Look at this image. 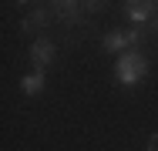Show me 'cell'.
Masks as SVG:
<instances>
[{
  "label": "cell",
  "mask_w": 158,
  "mask_h": 151,
  "mask_svg": "<svg viewBox=\"0 0 158 151\" xmlns=\"http://www.w3.org/2000/svg\"><path fill=\"white\" fill-rule=\"evenodd\" d=\"M148 77V57L138 51V47H131L125 54H118V64H114V81L121 84V88H138L141 81Z\"/></svg>",
  "instance_id": "6da1fadb"
},
{
  "label": "cell",
  "mask_w": 158,
  "mask_h": 151,
  "mask_svg": "<svg viewBox=\"0 0 158 151\" xmlns=\"http://www.w3.org/2000/svg\"><path fill=\"white\" fill-rule=\"evenodd\" d=\"M54 10V20L64 27V34H84L88 30V17H84V0H47Z\"/></svg>",
  "instance_id": "7a4b0ae2"
},
{
  "label": "cell",
  "mask_w": 158,
  "mask_h": 151,
  "mask_svg": "<svg viewBox=\"0 0 158 151\" xmlns=\"http://www.w3.org/2000/svg\"><path fill=\"white\" fill-rule=\"evenodd\" d=\"M51 24H54L51 3H47V0H37V3L31 7V14L17 20V34H20V37H40V34H47Z\"/></svg>",
  "instance_id": "3957f363"
},
{
  "label": "cell",
  "mask_w": 158,
  "mask_h": 151,
  "mask_svg": "<svg viewBox=\"0 0 158 151\" xmlns=\"http://www.w3.org/2000/svg\"><path fill=\"white\" fill-rule=\"evenodd\" d=\"M57 47H61V40H54V37H47V34L34 37V44L27 47L31 67H34V71H44V74H47V67L57 60Z\"/></svg>",
  "instance_id": "277c9868"
},
{
  "label": "cell",
  "mask_w": 158,
  "mask_h": 151,
  "mask_svg": "<svg viewBox=\"0 0 158 151\" xmlns=\"http://www.w3.org/2000/svg\"><path fill=\"white\" fill-rule=\"evenodd\" d=\"M101 51H104V54H125V51H131L128 30H108V34L101 37Z\"/></svg>",
  "instance_id": "5b68a950"
},
{
  "label": "cell",
  "mask_w": 158,
  "mask_h": 151,
  "mask_svg": "<svg viewBox=\"0 0 158 151\" xmlns=\"http://www.w3.org/2000/svg\"><path fill=\"white\" fill-rule=\"evenodd\" d=\"M44 88H47V74H44V71H31V74L20 77V91H24L27 97H37Z\"/></svg>",
  "instance_id": "8992f818"
},
{
  "label": "cell",
  "mask_w": 158,
  "mask_h": 151,
  "mask_svg": "<svg viewBox=\"0 0 158 151\" xmlns=\"http://www.w3.org/2000/svg\"><path fill=\"white\" fill-rule=\"evenodd\" d=\"M125 30H128V44H131V47H138V44L145 40V34H148L145 27H135V24H128Z\"/></svg>",
  "instance_id": "52a82bcc"
},
{
  "label": "cell",
  "mask_w": 158,
  "mask_h": 151,
  "mask_svg": "<svg viewBox=\"0 0 158 151\" xmlns=\"http://www.w3.org/2000/svg\"><path fill=\"white\" fill-rule=\"evenodd\" d=\"M104 7H108V0H84V14H91V17L101 14Z\"/></svg>",
  "instance_id": "ba28073f"
},
{
  "label": "cell",
  "mask_w": 158,
  "mask_h": 151,
  "mask_svg": "<svg viewBox=\"0 0 158 151\" xmlns=\"http://www.w3.org/2000/svg\"><path fill=\"white\" fill-rule=\"evenodd\" d=\"M145 148H148V151H158V131H155V134H148V141H145Z\"/></svg>",
  "instance_id": "9c48e42d"
},
{
  "label": "cell",
  "mask_w": 158,
  "mask_h": 151,
  "mask_svg": "<svg viewBox=\"0 0 158 151\" xmlns=\"http://www.w3.org/2000/svg\"><path fill=\"white\" fill-rule=\"evenodd\" d=\"M148 30H152V34H155V37H158V14H155V17H152V24H148Z\"/></svg>",
  "instance_id": "30bf717a"
},
{
  "label": "cell",
  "mask_w": 158,
  "mask_h": 151,
  "mask_svg": "<svg viewBox=\"0 0 158 151\" xmlns=\"http://www.w3.org/2000/svg\"><path fill=\"white\" fill-rule=\"evenodd\" d=\"M17 7H27V3H37V0H14Z\"/></svg>",
  "instance_id": "8fae6325"
}]
</instances>
